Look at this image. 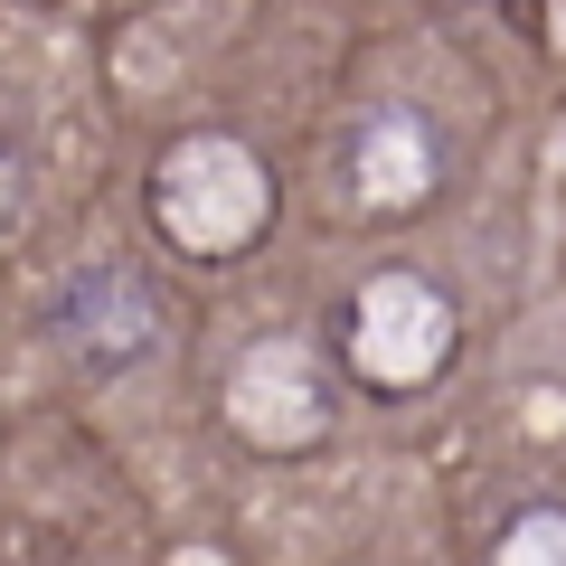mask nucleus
<instances>
[{
	"instance_id": "1",
	"label": "nucleus",
	"mask_w": 566,
	"mask_h": 566,
	"mask_svg": "<svg viewBox=\"0 0 566 566\" xmlns=\"http://www.w3.org/2000/svg\"><path fill=\"white\" fill-rule=\"evenodd\" d=\"M264 208H274V180H264V161L245 142H227V133L180 142L161 161V180H151V218H161V237L189 245V255H237L264 227Z\"/></svg>"
},
{
	"instance_id": "2",
	"label": "nucleus",
	"mask_w": 566,
	"mask_h": 566,
	"mask_svg": "<svg viewBox=\"0 0 566 566\" xmlns=\"http://www.w3.org/2000/svg\"><path fill=\"white\" fill-rule=\"evenodd\" d=\"M453 349V303L424 274H378L349 303V368L368 387H424Z\"/></svg>"
},
{
	"instance_id": "3",
	"label": "nucleus",
	"mask_w": 566,
	"mask_h": 566,
	"mask_svg": "<svg viewBox=\"0 0 566 566\" xmlns=\"http://www.w3.org/2000/svg\"><path fill=\"white\" fill-rule=\"evenodd\" d=\"M48 322H57V340H66L76 368H123V359H142V349L161 340V303H151V283L133 264H85V274H66Z\"/></svg>"
},
{
	"instance_id": "4",
	"label": "nucleus",
	"mask_w": 566,
	"mask_h": 566,
	"mask_svg": "<svg viewBox=\"0 0 566 566\" xmlns=\"http://www.w3.org/2000/svg\"><path fill=\"white\" fill-rule=\"evenodd\" d=\"M491 566H566V510H528V520H510V538H501Z\"/></svg>"
},
{
	"instance_id": "5",
	"label": "nucleus",
	"mask_w": 566,
	"mask_h": 566,
	"mask_svg": "<svg viewBox=\"0 0 566 566\" xmlns=\"http://www.w3.org/2000/svg\"><path fill=\"white\" fill-rule=\"evenodd\" d=\"M20 218H29V170L10 161V151H0V237H10Z\"/></svg>"
}]
</instances>
